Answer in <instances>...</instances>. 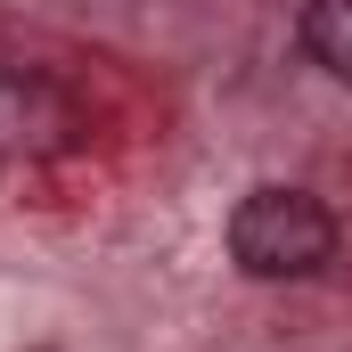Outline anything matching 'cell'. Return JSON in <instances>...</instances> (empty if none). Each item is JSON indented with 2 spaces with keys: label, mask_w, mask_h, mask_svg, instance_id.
Masks as SVG:
<instances>
[{
  "label": "cell",
  "mask_w": 352,
  "mask_h": 352,
  "mask_svg": "<svg viewBox=\"0 0 352 352\" xmlns=\"http://www.w3.org/2000/svg\"><path fill=\"white\" fill-rule=\"evenodd\" d=\"M230 263L246 278H320L336 263V213L311 188H246L230 213Z\"/></svg>",
  "instance_id": "1"
},
{
  "label": "cell",
  "mask_w": 352,
  "mask_h": 352,
  "mask_svg": "<svg viewBox=\"0 0 352 352\" xmlns=\"http://www.w3.org/2000/svg\"><path fill=\"white\" fill-rule=\"evenodd\" d=\"M82 140L90 115L50 66H0V156L8 164H50V156H74Z\"/></svg>",
  "instance_id": "2"
},
{
  "label": "cell",
  "mask_w": 352,
  "mask_h": 352,
  "mask_svg": "<svg viewBox=\"0 0 352 352\" xmlns=\"http://www.w3.org/2000/svg\"><path fill=\"white\" fill-rule=\"evenodd\" d=\"M303 50L320 74L352 82V0H303Z\"/></svg>",
  "instance_id": "3"
}]
</instances>
